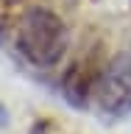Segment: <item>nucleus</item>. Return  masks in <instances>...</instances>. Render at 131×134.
Wrapping results in <instances>:
<instances>
[{
  "instance_id": "obj_3",
  "label": "nucleus",
  "mask_w": 131,
  "mask_h": 134,
  "mask_svg": "<svg viewBox=\"0 0 131 134\" xmlns=\"http://www.w3.org/2000/svg\"><path fill=\"white\" fill-rule=\"evenodd\" d=\"M100 73H103V70H95L89 59L73 64L64 73V95H67V100L75 103V106H84V103H87V95L95 92V87H98Z\"/></svg>"
},
{
  "instance_id": "obj_1",
  "label": "nucleus",
  "mask_w": 131,
  "mask_h": 134,
  "mask_svg": "<svg viewBox=\"0 0 131 134\" xmlns=\"http://www.w3.org/2000/svg\"><path fill=\"white\" fill-rule=\"evenodd\" d=\"M67 45H70V34H67L64 20L48 6H33L20 17L14 48L28 64L42 67V70L56 67L64 56Z\"/></svg>"
},
{
  "instance_id": "obj_2",
  "label": "nucleus",
  "mask_w": 131,
  "mask_h": 134,
  "mask_svg": "<svg viewBox=\"0 0 131 134\" xmlns=\"http://www.w3.org/2000/svg\"><path fill=\"white\" fill-rule=\"evenodd\" d=\"M98 106L106 115H128L131 112V50L117 53L100 73V81L95 87Z\"/></svg>"
},
{
  "instance_id": "obj_4",
  "label": "nucleus",
  "mask_w": 131,
  "mask_h": 134,
  "mask_svg": "<svg viewBox=\"0 0 131 134\" xmlns=\"http://www.w3.org/2000/svg\"><path fill=\"white\" fill-rule=\"evenodd\" d=\"M8 123V115H6V109H3V103H0V129Z\"/></svg>"
}]
</instances>
